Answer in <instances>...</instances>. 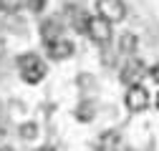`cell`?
I'll return each mask as SVG.
<instances>
[{
  "label": "cell",
  "instance_id": "5b68a950",
  "mask_svg": "<svg viewBox=\"0 0 159 151\" xmlns=\"http://www.w3.org/2000/svg\"><path fill=\"white\" fill-rule=\"evenodd\" d=\"M144 71H147L144 61L129 58V61L124 63V68H121V81H124L126 86H139V83H142V78H144Z\"/></svg>",
  "mask_w": 159,
  "mask_h": 151
},
{
  "label": "cell",
  "instance_id": "2e32d148",
  "mask_svg": "<svg viewBox=\"0 0 159 151\" xmlns=\"http://www.w3.org/2000/svg\"><path fill=\"white\" fill-rule=\"evenodd\" d=\"M3 50H5V38H3V33H0V55H3Z\"/></svg>",
  "mask_w": 159,
  "mask_h": 151
},
{
  "label": "cell",
  "instance_id": "7a4b0ae2",
  "mask_svg": "<svg viewBox=\"0 0 159 151\" xmlns=\"http://www.w3.org/2000/svg\"><path fill=\"white\" fill-rule=\"evenodd\" d=\"M96 10L109 23H119V20H124V18H126L124 0H96Z\"/></svg>",
  "mask_w": 159,
  "mask_h": 151
},
{
  "label": "cell",
  "instance_id": "ac0fdd59",
  "mask_svg": "<svg viewBox=\"0 0 159 151\" xmlns=\"http://www.w3.org/2000/svg\"><path fill=\"white\" fill-rule=\"evenodd\" d=\"M0 151H13V149H10V146H3V149H0Z\"/></svg>",
  "mask_w": 159,
  "mask_h": 151
},
{
  "label": "cell",
  "instance_id": "8992f818",
  "mask_svg": "<svg viewBox=\"0 0 159 151\" xmlns=\"http://www.w3.org/2000/svg\"><path fill=\"white\" fill-rule=\"evenodd\" d=\"M46 48H48V55H51L53 61H66V58L73 55V43L66 41V38H58V41L48 43Z\"/></svg>",
  "mask_w": 159,
  "mask_h": 151
},
{
  "label": "cell",
  "instance_id": "9a60e30c",
  "mask_svg": "<svg viewBox=\"0 0 159 151\" xmlns=\"http://www.w3.org/2000/svg\"><path fill=\"white\" fill-rule=\"evenodd\" d=\"M149 76H152V78H154V81L159 83V63H157V66H152V71H149Z\"/></svg>",
  "mask_w": 159,
  "mask_h": 151
},
{
  "label": "cell",
  "instance_id": "52a82bcc",
  "mask_svg": "<svg viewBox=\"0 0 159 151\" xmlns=\"http://www.w3.org/2000/svg\"><path fill=\"white\" fill-rule=\"evenodd\" d=\"M41 38H43V43H53L61 38V20L58 18H46V20L41 23Z\"/></svg>",
  "mask_w": 159,
  "mask_h": 151
},
{
  "label": "cell",
  "instance_id": "8fae6325",
  "mask_svg": "<svg viewBox=\"0 0 159 151\" xmlns=\"http://www.w3.org/2000/svg\"><path fill=\"white\" fill-rule=\"evenodd\" d=\"M93 116H96V111H93V103L91 101H84L81 106L76 108V119L78 121H91Z\"/></svg>",
  "mask_w": 159,
  "mask_h": 151
},
{
  "label": "cell",
  "instance_id": "d6986e66",
  "mask_svg": "<svg viewBox=\"0 0 159 151\" xmlns=\"http://www.w3.org/2000/svg\"><path fill=\"white\" fill-rule=\"evenodd\" d=\"M154 103H157V108H159V93H157V101H154Z\"/></svg>",
  "mask_w": 159,
  "mask_h": 151
},
{
  "label": "cell",
  "instance_id": "7c38bea8",
  "mask_svg": "<svg viewBox=\"0 0 159 151\" xmlns=\"http://www.w3.org/2000/svg\"><path fill=\"white\" fill-rule=\"evenodd\" d=\"M35 134H38V126L35 123H23L20 126V139H35Z\"/></svg>",
  "mask_w": 159,
  "mask_h": 151
},
{
  "label": "cell",
  "instance_id": "9c48e42d",
  "mask_svg": "<svg viewBox=\"0 0 159 151\" xmlns=\"http://www.w3.org/2000/svg\"><path fill=\"white\" fill-rule=\"evenodd\" d=\"M68 18H71V25H73V30L76 33H86L89 30V13L86 10H81V8H68Z\"/></svg>",
  "mask_w": 159,
  "mask_h": 151
},
{
  "label": "cell",
  "instance_id": "ba28073f",
  "mask_svg": "<svg viewBox=\"0 0 159 151\" xmlns=\"http://www.w3.org/2000/svg\"><path fill=\"white\" fill-rule=\"evenodd\" d=\"M119 146H121V134L119 131H104L101 136H98L96 141V151H119Z\"/></svg>",
  "mask_w": 159,
  "mask_h": 151
},
{
  "label": "cell",
  "instance_id": "e0dca14e",
  "mask_svg": "<svg viewBox=\"0 0 159 151\" xmlns=\"http://www.w3.org/2000/svg\"><path fill=\"white\" fill-rule=\"evenodd\" d=\"M35 151H53V149H48V146H43V149H35Z\"/></svg>",
  "mask_w": 159,
  "mask_h": 151
},
{
  "label": "cell",
  "instance_id": "3957f363",
  "mask_svg": "<svg viewBox=\"0 0 159 151\" xmlns=\"http://www.w3.org/2000/svg\"><path fill=\"white\" fill-rule=\"evenodd\" d=\"M124 103H126V108H129L131 113L147 111V106H149V93H147V88H144L142 83H139V86H129L126 96H124Z\"/></svg>",
  "mask_w": 159,
  "mask_h": 151
},
{
  "label": "cell",
  "instance_id": "6da1fadb",
  "mask_svg": "<svg viewBox=\"0 0 159 151\" xmlns=\"http://www.w3.org/2000/svg\"><path fill=\"white\" fill-rule=\"evenodd\" d=\"M18 71H20V78L25 83H41L46 78V63L41 61V55L35 53H25L18 58Z\"/></svg>",
  "mask_w": 159,
  "mask_h": 151
},
{
  "label": "cell",
  "instance_id": "277c9868",
  "mask_svg": "<svg viewBox=\"0 0 159 151\" xmlns=\"http://www.w3.org/2000/svg\"><path fill=\"white\" fill-rule=\"evenodd\" d=\"M86 35L91 38L93 43L106 45V43L111 41V23L104 20L101 15H96V18H91V20H89V30H86Z\"/></svg>",
  "mask_w": 159,
  "mask_h": 151
},
{
  "label": "cell",
  "instance_id": "4fadbf2b",
  "mask_svg": "<svg viewBox=\"0 0 159 151\" xmlns=\"http://www.w3.org/2000/svg\"><path fill=\"white\" fill-rule=\"evenodd\" d=\"M0 5H3V10H18L20 5H25V0H0Z\"/></svg>",
  "mask_w": 159,
  "mask_h": 151
},
{
  "label": "cell",
  "instance_id": "ffe728a7",
  "mask_svg": "<svg viewBox=\"0 0 159 151\" xmlns=\"http://www.w3.org/2000/svg\"><path fill=\"white\" fill-rule=\"evenodd\" d=\"M0 10H3V5H0Z\"/></svg>",
  "mask_w": 159,
  "mask_h": 151
},
{
  "label": "cell",
  "instance_id": "30bf717a",
  "mask_svg": "<svg viewBox=\"0 0 159 151\" xmlns=\"http://www.w3.org/2000/svg\"><path fill=\"white\" fill-rule=\"evenodd\" d=\"M134 50H136V35L121 33V38H119V55H131Z\"/></svg>",
  "mask_w": 159,
  "mask_h": 151
},
{
  "label": "cell",
  "instance_id": "5bb4252c",
  "mask_svg": "<svg viewBox=\"0 0 159 151\" xmlns=\"http://www.w3.org/2000/svg\"><path fill=\"white\" fill-rule=\"evenodd\" d=\"M25 5L33 10V13H41L46 8V0H25Z\"/></svg>",
  "mask_w": 159,
  "mask_h": 151
}]
</instances>
